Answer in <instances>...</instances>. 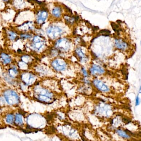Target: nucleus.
I'll list each match as a JSON object with an SVG mask.
<instances>
[{"label": "nucleus", "mask_w": 141, "mask_h": 141, "mask_svg": "<svg viewBox=\"0 0 141 141\" xmlns=\"http://www.w3.org/2000/svg\"><path fill=\"white\" fill-rule=\"evenodd\" d=\"M56 46L58 49L62 51H67L70 47V43L66 38H62L58 40L56 44Z\"/></svg>", "instance_id": "4"}, {"label": "nucleus", "mask_w": 141, "mask_h": 141, "mask_svg": "<svg viewBox=\"0 0 141 141\" xmlns=\"http://www.w3.org/2000/svg\"><path fill=\"white\" fill-rule=\"evenodd\" d=\"M140 43H141V42H140Z\"/></svg>", "instance_id": "27"}, {"label": "nucleus", "mask_w": 141, "mask_h": 141, "mask_svg": "<svg viewBox=\"0 0 141 141\" xmlns=\"http://www.w3.org/2000/svg\"><path fill=\"white\" fill-rule=\"evenodd\" d=\"M47 17L48 12L45 11H42L38 12L37 15V23L40 24H43L45 21Z\"/></svg>", "instance_id": "8"}, {"label": "nucleus", "mask_w": 141, "mask_h": 141, "mask_svg": "<svg viewBox=\"0 0 141 141\" xmlns=\"http://www.w3.org/2000/svg\"><path fill=\"white\" fill-rule=\"evenodd\" d=\"M6 102L11 105H16L20 102V98L15 91L12 90H7L3 93Z\"/></svg>", "instance_id": "1"}, {"label": "nucleus", "mask_w": 141, "mask_h": 141, "mask_svg": "<svg viewBox=\"0 0 141 141\" xmlns=\"http://www.w3.org/2000/svg\"><path fill=\"white\" fill-rule=\"evenodd\" d=\"M15 120V117L13 114L9 113L7 115L6 117V121L9 124H12Z\"/></svg>", "instance_id": "19"}, {"label": "nucleus", "mask_w": 141, "mask_h": 141, "mask_svg": "<svg viewBox=\"0 0 141 141\" xmlns=\"http://www.w3.org/2000/svg\"><path fill=\"white\" fill-rule=\"evenodd\" d=\"M115 43L116 48L121 50H125L128 47V44L121 39H116Z\"/></svg>", "instance_id": "9"}, {"label": "nucleus", "mask_w": 141, "mask_h": 141, "mask_svg": "<svg viewBox=\"0 0 141 141\" xmlns=\"http://www.w3.org/2000/svg\"><path fill=\"white\" fill-rule=\"evenodd\" d=\"M52 65L53 67L57 71H62L66 69V63L62 59L55 60L52 62Z\"/></svg>", "instance_id": "5"}, {"label": "nucleus", "mask_w": 141, "mask_h": 141, "mask_svg": "<svg viewBox=\"0 0 141 141\" xmlns=\"http://www.w3.org/2000/svg\"><path fill=\"white\" fill-rule=\"evenodd\" d=\"M32 37V36L28 33H22L20 35L21 38L22 39H27V38H30Z\"/></svg>", "instance_id": "21"}, {"label": "nucleus", "mask_w": 141, "mask_h": 141, "mask_svg": "<svg viewBox=\"0 0 141 141\" xmlns=\"http://www.w3.org/2000/svg\"><path fill=\"white\" fill-rule=\"evenodd\" d=\"M94 85L97 88L104 92H107L109 91V88L102 81L98 80H95L93 81Z\"/></svg>", "instance_id": "7"}, {"label": "nucleus", "mask_w": 141, "mask_h": 141, "mask_svg": "<svg viewBox=\"0 0 141 141\" xmlns=\"http://www.w3.org/2000/svg\"><path fill=\"white\" fill-rule=\"evenodd\" d=\"M76 51V53L77 55L80 58L81 60L83 61V62H84L85 61H86V55H85L82 52L81 48H77Z\"/></svg>", "instance_id": "17"}, {"label": "nucleus", "mask_w": 141, "mask_h": 141, "mask_svg": "<svg viewBox=\"0 0 141 141\" xmlns=\"http://www.w3.org/2000/svg\"><path fill=\"white\" fill-rule=\"evenodd\" d=\"M139 93H141V86L140 87V90H139Z\"/></svg>", "instance_id": "25"}, {"label": "nucleus", "mask_w": 141, "mask_h": 141, "mask_svg": "<svg viewBox=\"0 0 141 141\" xmlns=\"http://www.w3.org/2000/svg\"><path fill=\"white\" fill-rule=\"evenodd\" d=\"M7 36L10 40L13 41L17 38V34L14 31H9L7 33Z\"/></svg>", "instance_id": "16"}, {"label": "nucleus", "mask_w": 141, "mask_h": 141, "mask_svg": "<svg viewBox=\"0 0 141 141\" xmlns=\"http://www.w3.org/2000/svg\"><path fill=\"white\" fill-rule=\"evenodd\" d=\"M15 122L17 125L21 126L23 124L22 116L20 113H17L15 117Z\"/></svg>", "instance_id": "13"}, {"label": "nucleus", "mask_w": 141, "mask_h": 141, "mask_svg": "<svg viewBox=\"0 0 141 141\" xmlns=\"http://www.w3.org/2000/svg\"><path fill=\"white\" fill-rule=\"evenodd\" d=\"M90 70L93 75L101 74L104 72V69L96 65H93Z\"/></svg>", "instance_id": "10"}, {"label": "nucleus", "mask_w": 141, "mask_h": 141, "mask_svg": "<svg viewBox=\"0 0 141 141\" xmlns=\"http://www.w3.org/2000/svg\"><path fill=\"white\" fill-rule=\"evenodd\" d=\"M4 104V99L3 98L0 97V105H3Z\"/></svg>", "instance_id": "23"}, {"label": "nucleus", "mask_w": 141, "mask_h": 141, "mask_svg": "<svg viewBox=\"0 0 141 141\" xmlns=\"http://www.w3.org/2000/svg\"><path fill=\"white\" fill-rule=\"evenodd\" d=\"M45 44V41L42 37L40 36H36L33 38L32 46L35 50L37 51L41 50Z\"/></svg>", "instance_id": "3"}, {"label": "nucleus", "mask_w": 141, "mask_h": 141, "mask_svg": "<svg viewBox=\"0 0 141 141\" xmlns=\"http://www.w3.org/2000/svg\"><path fill=\"white\" fill-rule=\"evenodd\" d=\"M140 98L138 96H137L136 98V102H135V105L136 106H138L140 104Z\"/></svg>", "instance_id": "22"}, {"label": "nucleus", "mask_w": 141, "mask_h": 141, "mask_svg": "<svg viewBox=\"0 0 141 141\" xmlns=\"http://www.w3.org/2000/svg\"><path fill=\"white\" fill-rule=\"evenodd\" d=\"M62 14V11L61 9L59 7H56L52 11V14L53 16L56 18H59L61 15Z\"/></svg>", "instance_id": "14"}, {"label": "nucleus", "mask_w": 141, "mask_h": 141, "mask_svg": "<svg viewBox=\"0 0 141 141\" xmlns=\"http://www.w3.org/2000/svg\"><path fill=\"white\" fill-rule=\"evenodd\" d=\"M62 33V30L55 26H49L47 30L48 36L50 38L54 39L60 37Z\"/></svg>", "instance_id": "2"}, {"label": "nucleus", "mask_w": 141, "mask_h": 141, "mask_svg": "<svg viewBox=\"0 0 141 141\" xmlns=\"http://www.w3.org/2000/svg\"><path fill=\"white\" fill-rule=\"evenodd\" d=\"M33 28V26L32 24H31V23H25L24 24H22V25H20L19 29L20 30H21L22 31L28 30H31L32 28Z\"/></svg>", "instance_id": "15"}, {"label": "nucleus", "mask_w": 141, "mask_h": 141, "mask_svg": "<svg viewBox=\"0 0 141 141\" xmlns=\"http://www.w3.org/2000/svg\"><path fill=\"white\" fill-rule=\"evenodd\" d=\"M21 78L23 82L26 85L32 84L36 80L34 76L28 73H25L23 74Z\"/></svg>", "instance_id": "6"}, {"label": "nucleus", "mask_w": 141, "mask_h": 141, "mask_svg": "<svg viewBox=\"0 0 141 141\" xmlns=\"http://www.w3.org/2000/svg\"><path fill=\"white\" fill-rule=\"evenodd\" d=\"M0 58L2 62L4 65H9L12 62L11 58L8 54L5 53H2L0 54Z\"/></svg>", "instance_id": "11"}, {"label": "nucleus", "mask_w": 141, "mask_h": 141, "mask_svg": "<svg viewBox=\"0 0 141 141\" xmlns=\"http://www.w3.org/2000/svg\"><path fill=\"white\" fill-rule=\"evenodd\" d=\"M3 0L5 2H8V1H9L10 0Z\"/></svg>", "instance_id": "26"}, {"label": "nucleus", "mask_w": 141, "mask_h": 141, "mask_svg": "<svg viewBox=\"0 0 141 141\" xmlns=\"http://www.w3.org/2000/svg\"><path fill=\"white\" fill-rule=\"evenodd\" d=\"M116 132L118 135H119L120 137L124 139H128L130 137V136L128 135L126 132L121 130H116Z\"/></svg>", "instance_id": "18"}, {"label": "nucleus", "mask_w": 141, "mask_h": 141, "mask_svg": "<svg viewBox=\"0 0 141 141\" xmlns=\"http://www.w3.org/2000/svg\"><path fill=\"white\" fill-rule=\"evenodd\" d=\"M8 73V76L9 77L12 78H15L17 77L18 75L19 71L17 67L13 66L9 68Z\"/></svg>", "instance_id": "12"}, {"label": "nucleus", "mask_w": 141, "mask_h": 141, "mask_svg": "<svg viewBox=\"0 0 141 141\" xmlns=\"http://www.w3.org/2000/svg\"><path fill=\"white\" fill-rule=\"evenodd\" d=\"M65 19L68 22H69L70 24L73 23L75 20V19L72 18V17H69L68 16H66V17H65Z\"/></svg>", "instance_id": "20"}, {"label": "nucleus", "mask_w": 141, "mask_h": 141, "mask_svg": "<svg viewBox=\"0 0 141 141\" xmlns=\"http://www.w3.org/2000/svg\"><path fill=\"white\" fill-rule=\"evenodd\" d=\"M82 71L83 73V74L85 76H87V71H86L84 69H82Z\"/></svg>", "instance_id": "24"}]
</instances>
